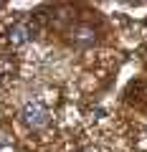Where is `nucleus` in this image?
Returning a JSON list of instances; mask_svg holds the SVG:
<instances>
[{
    "label": "nucleus",
    "mask_w": 147,
    "mask_h": 152,
    "mask_svg": "<svg viewBox=\"0 0 147 152\" xmlns=\"http://www.w3.org/2000/svg\"><path fill=\"white\" fill-rule=\"evenodd\" d=\"M36 33H38V26H36V20H31V18H20V20H15L10 28H8L5 38L10 46H23L28 43L31 38H36Z\"/></svg>",
    "instance_id": "2"
},
{
    "label": "nucleus",
    "mask_w": 147,
    "mask_h": 152,
    "mask_svg": "<svg viewBox=\"0 0 147 152\" xmlns=\"http://www.w3.org/2000/svg\"><path fill=\"white\" fill-rule=\"evenodd\" d=\"M0 152H15V150H13L10 145H0Z\"/></svg>",
    "instance_id": "4"
},
{
    "label": "nucleus",
    "mask_w": 147,
    "mask_h": 152,
    "mask_svg": "<svg viewBox=\"0 0 147 152\" xmlns=\"http://www.w3.org/2000/svg\"><path fill=\"white\" fill-rule=\"evenodd\" d=\"M20 119H23V124H26L28 129L41 132V129H46V127H48L51 112H48L41 102H28L26 107L20 109Z\"/></svg>",
    "instance_id": "1"
},
{
    "label": "nucleus",
    "mask_w": 147,
    "mask_h": 152,
    "mask_svg": "<svg viewBox=\"0 0 147 152\" xmlns=\"http://www.w3.org/2000/svg\"><path fill=\"white\" fill-rule=\"evenodd\" d=\"M69 36L74 43H94L97 41V31H94L91 26H86V23H76V26L69 28Z\"/></svg>",
    "instance_id": "3"
}]
</instances>
